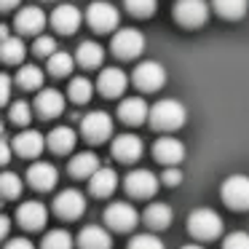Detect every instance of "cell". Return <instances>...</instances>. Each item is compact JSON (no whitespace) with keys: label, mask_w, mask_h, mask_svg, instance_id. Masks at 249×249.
<instances>
[{"label":"cell","mask_w":249,"mask_h":249,"mask_svg":"<svg viewBox=\"0 0 249 249\" xmlns=\"http://www.w3.org/2000/svg\"><path fill=\"white\" fill-rule=\"evenodd\" d=\"M8 118H11L14 124H19V126H27L30 121H33V105L24 102V99L11 102V107H8Z\"/></svg>","instance_id":"836d02e7"},{"label":"cell","mask_w":249,"mask_h":249,"mask_svg":"<svg viewBox=\"0 0 249 249\" xmlns=\"http://www.w3.org/2000/svg\"><path fill=\"white\" fill-rule=\"evenodd\" d=\"M3 249H35V247H33V241H30V238L17 236V238H8L6 247H3Z\"/></svg>","instance_id":"b9f144b4"},{"label":"cell","mask_w":249,"mask_h":249,"mask_svg":"<svg viewBox=\"0 0 249 249\" xmlns=\"http://www.w3.org/2000/svg\"><path fill=\"white\" fill-rule=\"evenodd\" d=\"M99 172V158L94 156V153L83 150V153H75L70 161V174L72 177H81V179H91L94 174Z\"/></svg>","instance_id":"484cf974"},{"label":"cell","mask_w":249,"mask_h":249,"mask_svg":"<svg viewBox=\"0 0 249 249\" xmlns=\"http://www.w3.org/2000/svg\"><path fill=\"white\" fill-rule=\"evenodd\" d=\"M220 196L231 209L247 212L249 209V177L247 174H231V177L222 182Z\"/></svg>","instance_id":"5b68a950"},{"label":"cell","mask_w":249,"mask_h":249,"mask_svg":"<svg viewBox=\"0 0 249 249\" xmlns=\"http://www.w3.org/2000/svg\"><path fill=\"white\" fill-rule=\"evenodd\" d=\"M137 222H140V212L131 204H126V201H115V204H110L107 209H105V225L118 231V233L134 231Z\"/></svg>","instance_id":"8992f818"},{"label":"cell","mask_w":249,"mask_h":249,"mask_svg":"<svg viewBox=\"0 0 249 249\" xmlns=\"http://www.w3.org/2000/svg\"><path fill=\"white\" fill-rule=\"evenodd\" d=\"M75 142H78V134L70 129V126H56V129H51V134L46 137V145H49L51 153H56V156L72 153Z\"/></svg>","instance_id":"cb8c5ba5"},{"label":"cell","mask_w":249,"mask_h":249,"mask_svg":"<svg viewBox=\"0 0 249 249\" xmlns=\"http://www.w3.org/2000/svg\"><path fill=\"white\" fill-rule=\"evenodd\" d=\"M153 156H156V161H161L163 166H177L185 158V145L179 140H174V137H161V140H156V145H153Z\"/></svg>","instance_id":"9a60e30c"},{"label":"cell","mask_w":249,"mask_h":249,"mask_svg":"<svg viewBox=\"0 0 249 249\" xmlns=\"http://www.w3.org/2000/svg\"><path fill=\"white\" fill-rule=\"evenodd\" d=\"M174 19L188 30H198L209 19V3L206 0H177L174 3Z\"/></svg>","instance_id":"277c9868"},{"label":"cell","mask_w":249,"mask_h":249,"mask_svg":"<svg viewBox=\"0 0 249 249\" xmlns=\"http://www.w3.org/2000/svg\"><path fill=\"white\" fill-rule=\"evenodd\" d=\"M222 249H249V233H244V231L228 233L225 241H222Z\"/></svg>","instance_id":"f35d334b"},{"label":"cell","mask_w":249,"mask_h":249,"mask_svg":"<svg viewBox=\"0 0 249 249\" xmlns=\"http://www.w3.org/2000/svg\"><path fill=\"white\" fill-rule=\"evenodd\" d=\"M182 249H204V247H198V244H188V247H182Z\"/></svg>","instance_id":"bcb514c9"},{"label":"cell","mask_w":249,"mask_h":249,"mask_svg":"<svg viewBox=\"0 0 249 249\" xmlns=\"http://www.w3.org/2000/svg\"><path fill=\"white\" fill-rule=\"evenodd\" d=\"M129 249H163V241L158 236H153V233H137L131 238Z\"/></svg>","instance_id":"8d00e7d4"},{"label":"cell","mask_w":249,"mask_h":249,"mask_svg":"<svg viewBox=\"0 0 249 249\" xmlns=\"http://www.w3.org/2000/svg\"><path fill=\"white\" fill-rule=\"evenodd\" d=\"M0 193H3V198H17L22 193V179L14 172H3V177H0Z\"/></svg>","instance_id":"e575fe53"},{"label":"cell","mask_w":249,"mask_h":249,"mask_svg":"<svg viewBox=\"0 0 249 249\" xmlns=\"http://www.w3.org/2000/svg\"><path fill=\"white\" fill-rule=\"evenodd\" d=\"M0 38H3V43H0V56H3V62H6V65H22V59H24L22 38H14V35L8 33V27H0Z\"/></svg>","instance_id":"d4e9b609"},{"label":"cell","mask_w":249,"mask_h":249,"mask_svg":"<svg viewBox=\"0 0 249 249\" xmlns=\"http://www.w3.org/2000/svg\"><path fill=\"white\" fill-rule=\"evenodd\" d=\"M78 247L81 249H113V238L102 225H86L78 233Z\"/></svg>","instance_id":"603a6c76"},{"label":"cell","mask_w":249,"mask_h":249,"mask_svg":"<svg viewBox=\"0 0 249 249\" xmlns=\"http://www.w3.org/2000/svg\"><path fill=\"white\" fill-rule=\"evenodd\" d=\"M83 209H86V198H83L81 190L67 188L62 193H56V198H54L56 217H62V220H78L83 214Z\"/></svg>","instance_id":"7c38bea8"},{"label":"cell","mask_w":249,"mask_h":249,"mask_svg":"<svg viewBox=\"0 0 249 249\" xmlns=\"http://www.w3.org/2000/svg\"><path fill=\"white\" fill-rule=\"evenodd\" d=\"M46 22H49V19H46V14L40 11L38 6H22L17 11V17H14L17 30L19 33H27V35H38Z\"/></svg>","instance_id":"ac0fdd59"},{"label":"cell","mask_w":249,"mask_h":249,"mask_svg":"<svg viewBox=\"0 0 249 249\" xmlns=\"http://www.w3.org/2000/svg\"><path fill=\"white\" fill-rule=\"evenodd\" d=\"M11 150H14V145H11L8 140H3V142H0V161H3V163H8V161H11Z\"/></svg>","instance_id":"7bdbcfd3"},{"label":"cell","mask_w":249,"mask_h":249,"mask_svg":"<svg viewBox=\"0 0 249 249\" xmlns=\"http://www.w3.org/2000/svg\"><path fill=\"white\" fill-rule=\"evenodd\" d=\"M35 110H38V115H43V118H56V115L65 110V97H62V91H56V89H43V91H38V97H35Z\"/></svg>","instance_id":"44dd1931"},{"label":"cell","mask_w":249,"mask_h":249,"mask_svg":"<svg viewBox=\"0 0 249 249\" xmlns=\"http://www.w3.org/2000/svg\"><path fill=\"white\" fill-rule=\"evenodd\" d=\"M14 81H17V86H19V89L35 91V89L43 86V70H40V67H35V65H22Z\"/></svg>","instance_id":"f1b7e54d"},{"label":"cell","mask_w":249,"mask_h":249,"mask_svg":"<svg viewBox=\"0 0 249 249\" xmlns=\"http://www.w3.org/2000/svg\"><path fill=\"white\" fill-rule=\"evenodd\" d=\"M115 188H118V174L110 166H99V172L89 179V190L97 198H107L110 193H115Z\"/></svg>","instance_id":"7402d4cb"},{"label":"cell","mask_w":249,"mask_h":249,"mask_svg":"<svg viewBox=\"0 0 249 249\" xmlns=\"http://www.w3.org/2000/svg\"><path fill=\"white\" fill-rule=\"evenodd\" d=\"M49 22H51V27H54L56 33H62V35H72L78 27H81L83 14H81V8L72 6V3H59V6H56L54 11H51Z\"/></svg>","instance_id":"8fae6325"},{"label":"cell","mask_w":249,"mask_h":249,"mask_svg":"<svg viewBox=\"0 0 249 249\" xmlns=\"http://www.w3.org/2000/svg\"><path fill=\"white\" fill-rule=\"evenodd\" d=\"M118 118L129 126H140L145 124V118H150V107L142 97H126L118 105Z\"/></svg>","instance_id":"2e32d148"},{"label":"cell","mask_w":249,"mask_h":249,"mask_svg":"<svg viewBox=\"0 0 249 249\" xmlns=\"http://www.w3.org/2000/svg\"><path fill=\"white\" fill-rule=\"evenodd\" d=\"M126 193L134 196V198H150L158 190V177L150 169H134V172L126 174Z\"/></svg>","instance_id":"30bf717a"},{"label":"cell","mask_w":249,"mask_h":249,"mask_svg":"<svg viewBox=\"0 0 249 249\" xmlns=\"http://www.w3.org/2000/svg\"><path fill=\"white\" fill-rule=\"evenodd\" d=\"M182 177H185V174L179 172L177 166H166V169H163V174H161V179L169 185V188H177V185L182 182Z\"/></svg>","instance_id":"ab89813d"},{"label":"cell","mask_w":249,"mask_h":249,"mask_svg":"<svg viewBox=\"0 0 249 249\" xmlns=\"http://www.w3.org/2000/svg\"><path fill=\"white\" fill-rule=\"evenodd\" d=\"M75 241L72 236L65 231V228H56V231H49L43 238V249H72Z\"/></svg>","instance_id":"d6a6232c"},{"label":"cell","mask_w":249,"mask_h":249,"mask_svg":"<svg viewBox=\"0 0 249 249\" xmlns=\"http://www.w3.org/2000/svg\"><path fill=\"white\" fill-rule=\"evenodd\" d=\"M113 54L118 59H137V56L145 51V35L137 27H121L113 35V43H110Z\"/></svg>","instance_id":"3957f363"},{"label":"cell","mask_w":249,"mask_h":249,"mask_svg":"<svg viewBox=\"0 0 249 249\" xmlns=\"http://www.w3.org/2000/svg\"><path fill=\"white\" fill-rule=\"evenodd\" d=\"M81 134L86 137L89 142L99 145V142H105L110 134H113V118H110L107 113H102V110H94V113L83 115V121H81Z\"/></svg>","instance_id":"9c48e42d"},{"label":"cell","mask_w":249,"mask_h":249,"mask_svg":"<svg viewBox=\"0 0 249 249\" xmlns=\"http://www.w3.org/2000/svg\"><path fill=\"white\" fill-rule=\"evenodd\" d=\"M11 145L22 158H35L40 150H43V134L35 131V129H24L11 140Z\"/></svg>","instance_id":"ffe728a7"},{"label":"cell","mask_w":249,"mask_h":249,"mask_svg":"<svg viewBox=\"0 0 249 249\" xmlns=\"http://www.w3.org/2000/svg\"><path fill=\"white\" fill-rule=\"evenodd\" d=\"M91 94H94V83L89 81V78H83V75L72 78L70 86H67V97H70L75 105H86L89 99H91Z\"/></svg>","instance_id":"f546056e"},{"label":"cell","mask_w":249,"mask_h":249,"mask_svg":"<svg viewBox=\"0 0 249 249\" xmlns=\"http://www.w3.org/2000/svg\"><path fill=\"white\" fill-rule=\"evenodd\" d=\"M124 6L129 8L134 17H150V14H156L158 0H124Z\"/></svg>","instance_id":"d590c367"},{"label":"cell","mask_w":249,"mask_h":249,"mask_svg":"<svg viewBox=\"0 0 249 249\" xmlns=\"http://www.w3.org/2000/svg\"><path fill=\"white\" fill-rule=\"evenodd\" d=\"M142 220H145V225L150 228V231H163V228L172 222V209H169L166 204H147V209L142 212Z\"/></svg>","instance_id":"83f0119b"},{"label":"cell","mask_w":249,"mask_h":249,"mask_svg":"<svg viewBox=\"0 0 249 249\" xmlns=\"http://www.w3.org/2000/svg\"><path fill=\"white\" fill-rule=\"evenodd\" d=\"M17 220H19V225L27 228V231H40V228L46 225V220H49V209H46L40 201H24L17 209Z\"/></svg>","instance_id":"4fadbf2b"},{"label":"cell","mask_w":249,"mask_h":249,"mask_svg":"<svg viewBox=\"0 0 249 249\" xmlns=\"http://www.w3.org/2000/svg\"><path fill=\"white\" fill-rule=\"evenodd\" d=\"M86 22L91 24L97 33H110V30L118 27L121 14L113 3H107V0H94L91 6L86 8Z\"/></svg>","instance_id":"52a82bcc"},{"label":"cell","mask_w":249,"mask_h":249,"mask_svg":"<svg viewBox=\"0 0 249 249\" xmlns=\"http://www.w3.org/2000/svg\"><path fill=\"white\" fill-rule=\"evenodd\" d=\"M188 233L201 241L217 238L222 233V217L214 209H196L188 214Z\"/></svg>","instance_id":"7a4b0ae2"},{"label":"cell","mask_w":249,"mask_h":249,"mask_svg":"<svg viewBox=\"0 0 249 249\" xmlns=\"http://www.w3.org/2000/svg\"><path fill=\"white\" fill-rule=\"evenodd\" d=\"M113 156L124 163H131L142 156V140L137 134H118L113 140Z\"/></svg>","instance_id":"d6986e66"},{"label":"cell","mask_w":249,"mask_h":249,"mask_svg":"<svg viewBox=\"0 0 249 249\" xmlns=\"http://www.w3.org/2000/svg\"><path fill=\"white\" fill-rule=\"evenodd\" d=\"M131 81H134V86L140 89V91H158V89L166 83V70H163L161 62H142V65L134 67V72H131Z\"/></svg>","instance_id":"ba28073f"},{"label":"cell","mask_w":249,"mask_h":249,"mask_svg":"<svg viewBox=\"0 0 249 249\" xmlns=\"http://www.w3.org/2000/svg\"><path fill=\"white\" fill-rule=\"evenodd\" d=\"M11 75H8V72H3V75H0V102H8V99H11Z\"/></svg>","instance_id":"60d3db41"},{"label":"cell","mask_w":249,"mask_h":249,"mask_svg":"<svg viewBox=\"0 0 249 249\" xmlns=\"http://www.w3.org/2000/svg\"><path fill=\"white\" fill-rule=\"evenodd\" d=\"M126 83H129V78H126V72L121 67H105L97 78V89L102 97H121Z\"/></svg>","instance_id":"5bb4252c"},{"label":"cell","mask_w":249,"mask_h":249,"mask_svg":"<svg viewBox=\"0 0 249 249\" xmlns=\"http://www.w3.org/2000/svg\"><path fill=\"white\" fill-rule=\"evenodd\" d=\"M75 59H78V65H81V67H86V70H94V67L102 65L105 49H102L99 43H94V40H83V43L78 46V51H75Z\"/></svg>","instance_id":"4316f807"},{"label":"cell","mask_w":249,"mask_h":249,"mask_svg":"<svg viewBox=\"0 0 249 249\" xmlns=\"http://www.w3.org/2000/svg\"><path fill=\"white\" fill-rule=\"evenodd\" d=\"M78 65V59L72 54H67V51H56L54 56H49V72L56 78H65L72 72V67Z\"/></svg>","instance_id":"4dcf8cb0"},{"label":"cell","mask_w":249,"mask_h":249,"mask_svg":"<svg viewBox=\"0 0 249 249\" xmlns=\"http://www.w3.org/2000/svg\"><path fill=\"white\" fill-rule=\"evenodd\" d=\"M59 179V172H56L54 163L49 161H35L33 166L27 169V182L33 185L35 190H51Z\"/></svg>","instance_id":"e0dca14e"},{"label":"cell","mask_w":249,"mask_h":249,"mask_svg":"<svg viewBox=\"0 0 249 249\" xmlns=\"http://www.w3.org/2000/svg\"><path fill=\"white\" fill-rule=\"evenodd\" d=\"M214 11L225 19H241L249 8V0H212Z\"/></svg>","instance_id":"1f68e13d"},{"label":"cell","mask_w":249,"mask_h":249,"mask_svg":"<svg viewBox=\"0 0 249 249\" xmlns=\"http://www.w3.org/2000/svg\"><path fill=\"white\" fill-rule=\"evenodd\" d=\"M33 51H35L38 56H46V59H49V56H54L59 49H56V40L51 38V35H38V38H35Z\"/></svg>","instance_id":"74e56055"},{"label":"cell","mask_w":249,"mask_h":249,"mask_svg":"<svg viewBox=\"0 0 249 249\" xmlns=\"http://www.w3.org/2000/svg\"><path fill=\"white\" fill-rule=\"evenodd\" d=\"M19 3H22V0H0V6L6 8V11H8V8H17Z\"/></svg>","instance_id":"f6af8a7d"},{"label":"cell","mask_w":249,"mask_h":249,"mask_svg":"<svg viewBox=\"0 0 249 249\" xmlns=\"http://www.w3.org/2000/svg\"><path fill=\"white\" fill-rule=\"evenodd\" d=\"M8 228H11V217L3 214V217H0V236H3V238L8 236Z\"/></svg>","instance_id":"ee69618b"},{"label":"cell","mask_w":249,"mask_h":249,"mask_svg":"<svg viewBox=\"0 0 249 249\" xmlns=\"http://www.w3.org/2000/svg\"><path fill=\"white\" fill-rule=\"evenodd\" d=\"M188 113H185V105L177 99H158L150 107V126L158 131H174L185 124Z\"/></svg>","instance_id":"6da1fadb"}]
</instances>
